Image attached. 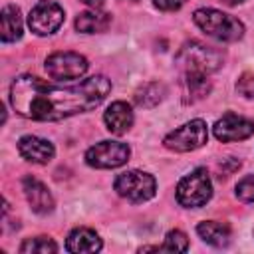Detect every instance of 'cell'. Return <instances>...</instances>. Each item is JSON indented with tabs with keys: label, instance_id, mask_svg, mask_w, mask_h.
Here are the masks:
<instances>
[{
	"label": "cell",
	"instance_id": "obj_1",
	"mask_svg": "<svg viewBox=\"0 0 254 254\" xmlns=\"http://www.w3.org/2000/svg\"><path fill=\"white\" fill-rule=\"evenodd\" d=\"M111 91L105 75H91L73 81H50L24 73L10 85L12 109L34 121H62L95 109Z\"/></svg>",
	"mask_w": 254,
	"mask_h": 254
},
{
	"label": "cell",
	"instance_id": "obj_2",
	"mask_svg": "<svg viewBox=\"0 0 254 254\" xmlns=\"http://www.w3.org/2000/svg\"><path fill=\"white\" fill-rule=\"evenodd\" d=\"M192 20L206 36L218 42H236L244 36V24L238 18L214 8H198L192 14Z\"/></svg>",
	"mask_w": 254,
	"mask_h": 254
},
{
	"label": "cell",
	"instance_id": "obj_3",
	"mask_svg": "<svg viewBox=\"0 0 254 254\" xmlns=\"http://www.w3.org/2000/svg\"><path fill=\"white\" fill-rule=\"evenodd\" d=\"M177 64L185 73L208 75L220 67L222 56H220V52H216L200 42H187L181 48V52L177 54Z\"/></svg>",
	"mask_w": 254,
	"mask_h": 254
},
{
	"label": "cell",
	"instance_id": "obj_4",
	"mask_svg": "<svg viewBox=\"0 0 254 254\" xmlns=\"http://www.w3.org/2000/svg\"><path fill=\"white\" fill-rule=\"evenodd\" d=\"M212 196V183L206 169L198 167L183 177L177 185V200L185 208H198Z\"/></svg>",
	"mask_w": 254,
	"mask_h": 254
},
{
	"label": "cell",
	"instance_id": "obj_5",
	"mask_svg": "<svg viewBox=\"0 0 254 254\" xmlns=\"http://www.w3.org/2000/svg\"><path fill=\"white\" fill-rule=\"evenodd\" d=\"M115 190L119 196L127 198L129 202H145L155 196L157 183L149 173L143 171H125L115 179Z\"/></svg>",
	"mask_w": 254,
	"mask_h": 254
},
{
	"label": "cell",
	"instance_id": "obj_6",
	"mask_svg": "<svg viewBox=\"0 0 254 254\" xmlns=\"http://www.w3.org/2000/svg\"><path fill=\"white\" fill-rule=\"evenodd\" d=\"M206 141H208V129H206V123L202 119H192V121L181 125L179 129L171 131L163 139L165 147L175 151V153L194 151V149L202 147Z\"/></svg>",
	"mask_w": 254,
	"mask_h": 254
},
{
	"label": "cell",
	"instance_id": "obj_7",
	"mask_svg": "<svg viewBox=\"0 0 254 254\" xmlns=\"http://www.w3.org/2000/svg\"><path fill=\"white\" fill-rule=\"evenodd\" d=\"M89 64L77 52H54L46 58V71L60 81H73L85 75Z\"/></svg>",
	"mask_w": 254,
	"mask_h": 254
},
{
	"label": "cell",
	"instance_id": "obj_8",
	"mask_svg": "<svg viewBox=\"0 0 254 254\" xmlns=\"http://www.w3.org/2000/svg\"><path fill=\"white\" fill-rule=\"evenodd\" d=\"M131 149L121 141H99L85 151V163L93 169H117L129 161Z\"/></svg>",
	"mask_w": 254,
	"mask_h": 254
},
{
	"label": "cell",
	"instance_id": "obj_9",
	"mask_svg": "<svg viewBox=\"0 0 254 254\" xmlns=\"http://www.w3.org/2000/svg\"><path fill=\"white\" fill-rule=\"evenodd\" d=\"M64 8L52 0H40L28 16V26L38 36H50L64 24Z\"/></svg>",
	"mask_w": 254,
	"mask_h": 254
},
{
	"label": "cell",
	"instance_id": "obj_10",
	"mask_svg": "<svg viewBox=\"0 0 254 254\" xmlns=\"http://www.w3.org/2000/svg\"><path fill=\"white\" fill-rule=\"evenodd\" d=\"M212 133L218 141L222 143H232V141H242L254 135V121L236 113H224L212 127Z\"/></svg>",
	"mask_w": 254,
	"mask_h": 254
},
{
	"label": "cell",
	"instance_id": "obj_11",
	"mask_svg": "<svg viewBox=\"0 0 254 254\" xmlns=\"http://www.w3.org/2000/svg\"><path fill=\"white\" fill-rule=\"evenodd\" d=\"M18 153L30 163L46 165L54 159L56 149L48 139H42V137H36V135H24L18 141Z\"/></svg>",
	"mask_w": 254,
	"mask_h": 254
},
{
	"label": "cell",
	"instance_id": "obj_12",
	"mask_svg": "<svg viewBox=\"0 0 254 254\" xmlns=\"http://www.w3.org/2000/svg\"><path fill=\"white\" fill-rule=\"evenodd\" d=\"M22 187H24V194H26V200L30 204V208L36 212V214H48L54 210V196L52 192L48 190V187L38 181L36 177H26L22 181Z\"/></svg>",
	"mask_w": 254,
	"mask_h": 254
},
{
	"label": "cell",
	"instance_id": "obj_13",
	"mask_svg": "<svg viewBox=\"0 0 254 254\" xmlns=\"http://www.w3.org/2000/svg\"><path fill=\"white\" fill-rule=\"evenodd\" d=\"M103 121L109 133L113 135H123L131 129L133 125V109L129 103L125 101H113L105 113H103Z\"/></svg>",
	"mask_w": 254,
	"mask_h": 254
},
{
	"label": "cell",
	"instance_id": "obj_14",
	"mask_svg": "<svg viewBox=\"0 0 254 254\" xmlns=\"http://www.w3.org/2000/svg\"><path fill=\"white\" fill-rule=\"evenodd\" d=\"M103 246L101 238L97 236L95 230L91 228H73L65 240V250L73 252V254H81V252H99Z\"/></svg>",
	"mask_w": 254,
	"mask_h": 254
},
{
	"label": "cell",
	"instance_id": "obj_15",
	"mask_svg": "<svg viewBox=\"0 0 254 254\" xmlns=\"http://www.w3.org/2000/svg\"><path fill=\"white\" fill-rule=\"evenodd\" d=\"M0 20H2V32H0V38L4 44H10V42H16L22 38V30H24V24H22V14H20V8L14 6V4H8L2 8V14H0Z\"/></svg>",
	"mask_w": 254,
	"mask_h": 254
},
{
	"label": "cell",
	"instance_id": "obj_16",
	"mask_svg": "<svg viewBox=\"0 0 254 254\" xmlns=\"http://www.w3.org/2000/svg\"><path fill=\"white\" fill-rule=\"evenodd\" d=\"M196 232L206 244H210L214 248H226L230 244V228L222 222L204 220L196 226Z\"/></svg>",
	"mask_w": 254,
	"mask_h": 254
},
{
	"label": "cell",
	"instance_id": "obj_17",
	"mask_svg": "<svg viewBox=\"0 0 254 254\" xmlns=\"http://www.w3.org/2000/svg\"><path fill=\"white\" fill-rule=\"evenodd\" d=\"M111 24V16L107 12H99V10H87L81 12L75 18V30L83 32V34H97V32H105Z\"/></svg>",
	"mask_w": 254,
	"mask_h": 254
},
{
	"label": "cell",
	"instance_id": "obj_18",
	"mask_svg": "<svg viewBox=\"0 0 254 254\" xmlns=\"http://www.w3.org/2000/svg\"><path fill=\"white\" fill-rule=\"evenodd\" d=\"M185 101H198L210 91L208 75L202 73H185Z\"/></svg>",
	"mask_w": 254,
	"mask_h": 254
},
{
	"label": "cell",
	"instance_id": "obj_19",
	"mask_svg": "<svg viewBox=\"0 0 254 254\" xmlns=\"http://www.w3.org/2000/svg\"><path fill=\"white\" fill-rule=\"evenodd\" d=\"M165 93H167V89H165L163 83L151 81V83H145L143 87L137 89V93H135V103L141 105V107H155L157 103L163 101Z\"/></svg>",
	"mask_w": 254,
	"mask_h": 254
},
{
	"label": "cell",
	"instance_id": "obj_20",
	"mask_svg": "<svg viewBox=\"0 0 254 254\" xmlns=\"http://www.w3.org/2000/svg\"><path fill=\"white\" fill-rule=\"evenodd\" d=\"M22 254H48V252H58V244L48 238V236H36V238H26L20 246Z\"/></svg>",
	"mask_w": 254,
	"mask_h": 254
},
{
	"label": "cell",
	"instance_id": "obj_21",
	"mask_svg": "<svg viewBox=\"0 0 254 254\" xmlns=\"http://www.w3.org/2000/svg\"><path fill=\"white\" fill-rule=\"evenodd\" d=\"M143 250H167V252H187L189 250V238L181 230H169L165 236L163 246H147Z\"/></svg>",
	"mask_w": 254,
	"mask_h": 254
},
{
	"label": "cell",
	"instance_id": "obj_22",
	"mask_svg": "<svg viewBox=\"0 0 254 254\" xmlns=\"http://www.w3.org/2000/svg\"><path fill=\"white\" fill-rule=\"evenodd\" d=\"M236 196L242 202H252L254 200V175H248L238 181L236 185Z\"/></svg>",
	"mask_w": 254,
	"mask_h": 254
},
{
	"label": "cell",
	"instance_id": "obj_23",
	"mask_svg": "<svg viewBox=\"0 0 254 254\" xmlns=\"http://www.w3.org/2000/svg\"><path fill=\"white\" fill-rule=\"evenodd\" d=\"M236 91L246 97V99H252L254 97V73H242L236 81Z\"/></svg>",
	"mask_w": 254,
	"mask_h": 254
},
{
	"label": "cell",
	"instance_id": "obj_24",
	"mask_svg": "<svg viewBox=\"0 0 254 254\" xmlns=\"http://www.w3.org/2000/svg\"><path fill=\"white\" fill-rule=\"evenodd\" d=\"M187 0H153V4L163 12H175L179 10Z\"/></svg>",
	"mask_w": 254,
	"mask_h": 254
},
{
	"label": "cell",
	"instance_id": "obj_25",
	"mask_svg": "<svg viewBox=\"0 0 254 254\" xmlns=\"http://www.w3.org/2000/svg\"><path fill=\"white\" fill-rule=\"evenodd\" d=\"M85 6H89V8H99L101 4H103V0H81Z\"/></svg>",
	"mask_w": 254,
	"mask_h": 254
},
{
	"label": "cell",
	"instance_id": "obj_26",
	"mask_svg": "<svg viewBox=\"0 0 254 254\" xmlns=\"http://www.w3.org/2000/svg\"><path fill=\"white\" fill-rule=\"evenodd\" d=\"M220 2H224L226 6H236V4H240V2H244V0H220Z\"/></svg>",
	"mask_w": 254,
	"mask_h": 254
}]
</instances>
